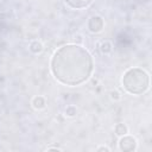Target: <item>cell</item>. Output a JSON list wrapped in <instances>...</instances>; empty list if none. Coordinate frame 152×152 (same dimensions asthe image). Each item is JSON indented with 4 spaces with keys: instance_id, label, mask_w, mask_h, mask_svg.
Here are the masks:
<instances>
[{
    "instance_id": "1",
    "label": "cell",
    "mask_w": 152,
    "mask_h": 152,
    "mask_svg": "<svg viewBox=\"0 0 152 152\" xmlns=\"http://www.w3.org/2000/svg\"><path fill=\"white\" fill-rule=\"evenodd\" d=\"M50 65L55 78L70 87L86 82L94 69L91 55L86 48L77 44L63 45L56 50Z\"/></svg>"
},
{
    "instance_id": "2",
    "label": "cell",
    "mask_w": 152,
    "mask_h": 152,
    "mask_svg": "<svg viewBox=\"0 0 152 152\" xmlns=\"http://www.w3.org/2000/svg\"><path fill=\"white\" fill-rule=\"evenodd\" d=\"M121 82H122V87L127 93L133 95H140L148 89L150 76L144 69L131 68L125 71Z\"/></svg>"
},
{
    "instance_id": "3",
    "label": "cell",
    "mask_w": 152,
    "mask_h": 152,
    "mask_svg": "<svg viewBox=\"0 0 152 152\" xmlns=\"http://www.w3.org/2000/svg\"><path fill=\"white\" fill-rule=\"evenodd\" d=\"M119 146H120V150L121 151H125V152H132V151H135L137 147H138V142H137V139L131 137V135H122V138L120 139L119 141Z\"/></svg>"
},
{
    "instance_id": "4",
    "label": "cell",
    "mask_w": 152,
    "mask_h": 152,
    "mask_svg": "<svg viewBox=\"0 0 152 152\" xmlns=\"http://www.w3.org/2000/svg\"><path fill=\"white\" fill-rule=\"evenodd\" d=\"M103 25H104L103 19H102L101 17H99V15H93V17H90V19H89V21H88V28H89V31L93 32V33H97V32L102 31Z\"/></svg>"
},
{
    "instance_id": "5",
    "label": "cell",
    "mask_w": 152,
    "mask_h": 152,
    "mask_svg": "<svg viewBox=\"0 0 152 152\" xmlns=\"http://www.w3.org/2000/svg\"><path fill=\"white\" fill-rule=\"evenodd\" d=\"M93 0H64V2L75 10H80V8H84L87 6H89L91 4Z\"/></svg>"
},
{
    "instance_id": "6",
    "label": "cell",
    "mask_w": 152,
    "mask_h": 152,
    "mask_svg": "<svg viewBox=\"0 0 152 152\" xmlns=\"http://www.w3.org/2000/svg\"><path fill=\"white\" fill-rule=\"evenodd\" d=\"M45 104H46V102H45V99L43 96H36L32 100V106L36 109H43L45 107Z\"/></svg>"
},
{
    "instance_id": "7",
    "label": "cell",
    "mask_w": 152,
    "mask_h": 152,
    "mask_svg": "<svg viewBox=\"0 0 152 152\" xmlns=\"http://www.w3.org/2000/svg\"><path fill=\"white\" fill-rule=\"evenodd\" d=\"M114 131H115V134L116 135L122 137V135H126L128 133V127L125 124H118V125H115Z\"/></svg>"
},
{
    "instance_id": "8",
    "label": "cell",
    "mask_w": 152,
    "mask_h": 152,
    "mask_svg": "<svg viewBox=\"0 0 152 152\" xmlns=\"http://www.w3.org/2000/svg\"><path fill=\"white\" fill-rule=\"evenodd\" d=\"M30 50L33 52V53H40L43 51V44L38 40H34L30 44Z\"/></svg>"
},
{
    "instance_id": "9",
    "label": "cell",
    "mask_w": 152,
    "mask_h": 152,
    "mask_svg": "<svg viewBox=\"0 0 152 152\" xmlns=\"http://www.w3.org/2000/svg\"><path fill=\"white\" fill-rule=\"evenodd\" d=\"M100 50L102 53H109L112 51V44L107 40H103L101 44H100Z\"/></svg>"
},
{
    "instance_id": "10",
    "label": "cell",
    "mask_w": 152,
    "mask_h": 152,
    "mask_svg": "<svg viewBox=\"0 0 152 152\" xmlns=\"http://www.w3.org/2000/svg\"><path fill=\"white\" fill-rule=\"evenodd\" d=\"M64 113H65L66 116H74V115L76 114V107H75V106H68V107L65 108Z\"/></svg>"
},
{
    "instance_id": "11",
    "label": "cell",
    "mask_w": 152,
    "mask_h": 152,
    "mask_svg": "<svg viewBox=\"0 0 152 152\" xmlns=\"http://www.w3.org/2000/svg\"><path fill=\"white\" fill-rule=\"evenodd\" d=\"M96 150H97V151H109V148H108L107 146H101V147H97Z\"/></svg>"
},
{
    "instance_id": "12",
    "label": "cell",
    "mask_w": 152,
    "mask_h": 152,
    "mask_svg": "<svg viewBox=\"0 0 152 152\" xmlns=\"http://www.w3.org/2000/svg\"><path fill=\"white\" fill-rule=\"evenodd\" d=\"M48 150H61V148H58V147H49Z\"/></svg>"
}]
</instances>
